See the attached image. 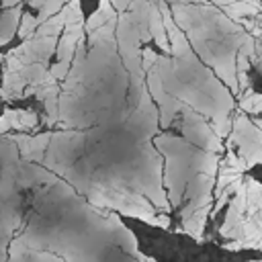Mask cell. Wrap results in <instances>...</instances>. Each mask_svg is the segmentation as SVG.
<instances>
[{
    "label": "cell",
    "instance_id": "obj_1",
    "mask_svg": "<svg viewBox=\"0 0 262 262\" xmlns=\"http://www.w3.org/2000/svg\"><path fill=\"white\" fill-rule=\"evenodd\" d=\"M180 115H182V131L190 143H194L196 147H201L203 151H209V154L221 151V139L215 135L213 127L192 106L182 104Z\"/></svg>",
    "mask_w": 262,
    "mask_h": 262
},
{
    "label": "cell",
    "instance_id": "obj_2",
    "mask_svg": "<svg viewBox=\"0 0 262 262\" xmlns=\"http://www.w3.org/2000/svg\"><path fill=\"white\" fill-rule=\"evenodd\" d=\"M233 141L237 143V156L246 162L248 168L262 162V131L254 127L246 115H239L233 121Z\"/></svg>",
    "mask_w": 262,
    "mask_h": 262
},
{
    "label": "cell",
    "instance_id": "obj_3",
    "mask_svg": "<svg viewBox=\"0 0 262 262\" xmlns=\"http://www.w3.org/2000/svg\"><path fill=\"white\" fill-rule=\"evenodd\" d=\"M20 8H10L8 12H4V16L0 18V45L10 41V37L14 35V29L20 20Z\"/></svg>",
    "mask_w": 262,
    "mask_h": 262
},
{
    "label": "cell",
    "instance_id": "obj_4",
    "mask_svg": "<svg viewBox=\"0 0 262 262\" xmlns=\"http://www.w3.org/2000/svg\"><path fill=\"white\" fill-rule=\"evenodd\" d=\"M37 27H39L37 16H31V14H27V12H25V14L20 16V23H18V35L27 41V39H31V37L35 35Z\"/></svg>",
    "mask_w": 262,
    "mask_h": 262
},
{
    "label": "cell",
    "instance_id": "obj_5",
    "mask_svg": "<svg viewBox=\"0 0 262 262\" xmlns=\"http://www.w3.org/2000/svg\"><path fill=\"white\" fill-rule=\"evenodd\" d=\"M239 106L248 113H260L262 111V94L256 92H246L239 100Z\"/></svg>",
    "mask_w": 262,
    "mask_h": 262
},
{
    "label": "cell",
    "instance_id": "obj_6",
    "mask_svg": "<svg viewBox=\"0 0 262 262\" xmlns=\"http://www.w3.org/2000/svg\"><path fill=\"white\" fill-rule=\"evenodd\" d=\"M18 2H20V0H2V4H4V6H8V8H12V6H14V4H18Z\"/></svg>",
    "mask_w": 262,
    "mask_h": 262
},
{
    "label": "cell",
    "instance_id": "obj_7",
    "mask_svg": "<svg viewBox=\"0 0 262 262\" xmlns=\"http://www.w3.org/2000/svg\"><path fill=\"white\" fill-rule=\"evenodd\" d=\"M143 262H156V260H151V258H145V260H143Z\"/></svg>",
    "mask_w": 262,
    "mask_h": 262
}]
</instances>
